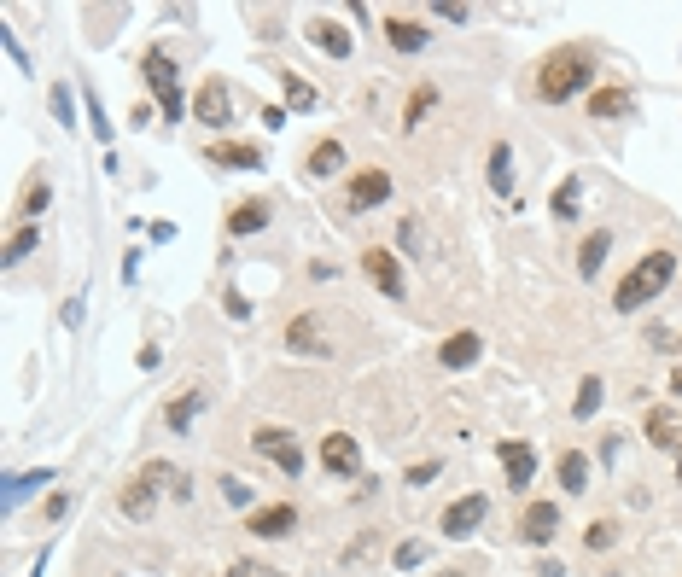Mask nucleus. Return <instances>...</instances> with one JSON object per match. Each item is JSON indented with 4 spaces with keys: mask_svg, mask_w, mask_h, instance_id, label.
Instances as JSON below:
<instances>
[{
    "mask_svg": "<svg viewBox=\"0 0 682 577\" xmlns=\"http://www.w3.org/2000/svg\"><path fill=\"white\" fill-rule=\"evenodd\" d=\"M671 280H677V251L653 245L648 257H642V263H636V269L613 286V309H618V315H636V309H648L653 298L671 286Z\"/></svg>",
    "mask_w": 682,
    "mask_h": 577,
    "instance_id": "nucleus-1",
    "label": "nucleus"
},
{
    "mask_svg": "<svg viewBox=\"0 0 682 577\" xmlns=\"http://www.w3.org/2000/svg\"><path fill=\"white\" fill-rule=\"evenodd\" d=\"M583 88H595V53L589 47H560V53H548L543 70H537V100L560 105L583 94Z\"/></svg>",
    "mask_w": 682,
    "mask_h": 577,
    "instance_id": "nucleus-2",
    "label": "nucleus"
},
{
    "mask_svg": "<svg viewBox=\"0 0 682 577\" xmlns=\"http://www.w3.org/2000/svg\"><path fill=\"white\" fill-rule=\"evenodd\" d=\"M140 76H146V88L158 94L164 117H170V123H181V117H187V100H181V76H175V59H170V53H164V47H146Z\"/></svg>",
    "mask_w": 682,
    "mask_h": 577,
    "instance_id": "nucleus-3",
    "label": "nucleus"
},
{
    "mask_svg": "<svg viewBox=\"0 0 682 577\" xmlns=\"http://www.w3.org/2000/svg\"><path fill=\"white\" fill-rule=\"evenodd\" d=\"M251 449H257L263 461H274L286 478L304 473V443H298V432H286V426H257V432H251Z\"/></svg>",
    "mask_w": 682,
    "mask_h": 577,
    "instance_id": "nucleus-4",
    "label": "nucleus"
},
{
    "mask_svg": "<svg viewBox=\"0 0 682 577\" xmlns=\"http://www.w3.org/2000/svg\"><path fill=\"white\" fill-rule=\"evenodd\" d=\"M193 117H199L205 129H228V123H234V88H228L222 76H205L199 94H193Z\"/></svg>",
    "mask_w": 682,
    "mask_h": 577,
    "instance_id": "nucleus-5",
    "label": "nucleus"
},
{
    "mask_svg": "<svg viewBox=\"0 0 682 577\" xmlns=\"http://www.w3.org/2000/svg\"><path fill=\"white\" fill-rule=\"evenodd\" d=\"M362 269H368V280H374L391 304L409 292V286H403V257H397V251H385V245H368V251H362Z\"/></svg>",
    "mask_w": 682,
    "mask_h": 577,
    "instance_id": "nucleus-6",
    "label": "nucleus"
},
{
    "mask_svg": "<svg viewBox=\"0 0 682 577\" xmlns=\"http://www.w3.org/2000/svg\"><path fill=\"white\" fill-rule=\"evenodd\" d=\"M385 199H391V175L385 170H356L350 187H344V210H374Z\"/></svg>",
    "mask_w": 682,
    "mask_h": 577,
    "instance_id": "nucleus-7",
    "label": "nucleus"
},
{
    "mask_svg": "<svg viewBox=\"0 0 682 577\" xmlns=\"http://www.w3.org/2000/svg\"><path fill=\"white\" fill-rule=\"evenodd\" d=\"M321 467L333 478H356L362 473V449H356V438L350 432H327L321 438Z\"/></svg>",
    "mask_w": 682,
    "mask_h": 577,
    "instance_id": "nucleus-8",
    "label": "nucleus"
},
{
    "mask_svg": "<svg viewBox=\"0 0 682 577\" xmlns=\"http://www.w3.org/2000/svg\"><path fill=\"white\" fill-rule=\"evenodd\" d=\"M554 531H560V508H554V502H531V508L519 513V537L531 548H548Z\"/></svg>",
    "mask_w": 682,
    "mask_h": 577,
    "instance_id": "nucleus-9",
    "label": "nucleus"
},
{
    "mask_svg": "<svg viewBox=\"0 0 682 577\" xmlns=\"http://www.w3.org/2000/svg\"><path fill=\"white\" fill-rule=\"evenodd\" d=\"M484 513H490L484 496H461V502H449V508H444V537H455V543L473 537L478 525H484Z\"/></svg>",
    "mask_w": 682,
    "mask_h": 577,
    "instance_id": "nucleus-10",
    "label": "nucleus"
},
{
    "mask_svg": "<svg viewBox=\"0 0 682 577\" xmlns=\"http://www.w3.org/2000/svg\"><path fill=\"white\" fill-rule=\"evenodd\" d=\"M630 111H636V94H630V88H613V82L589 88V117H595V123H618V117H630Z\"/></svg>",
    "mask_w": 682,
    "mask_h": 577,
    "instance_id": "nucleus-11",
    "label": "nucleus"
},
{
    "mask_svg": "<svg viewBox=\"0 0 682 577\" xmlns=\"http://www.w3.org/2000/svg\"><path fill=\"white\" fill-rule=\"evenodd\" d=\"M496 455H502V473H508L513 490H525V484L537 478V449H531L525 438H508L502 449H496Z\"/></svg>",
    "mask_w": 682,
    "mask_h": 577,
    "instance_id": "nucleus-12",
    "label": "nucleus"
},
{
    "mask_svg": "<svg viewBox=\"0 0 682 577\" xmlns=\"http://www.w3.org/2000/svg\"><path fill=\"white\" fill-rule=\"evenodd\" d=\"M245 531H251V537H292V531H298V508H292V502L257 508L251 519H245Z\"/></svg>",
    "mask_w": 682,
    "mask_h": 577,
    "instance_id": "nucleus-13",
    "label": "nucleus"
},
{
    "mask_svg": "<svg viewBox=\"0 0 682 577\" xmlns=\"http://www.w3.org/2000/svg\"><path fill=\"white\" fill-rule=\"evenodd\" d=\"M274 222V204L269 199H245L228 210V239H245V234H263Z\"/></svg>",
    "mask_w": 682,
    "mask_h": 577,
    "instance_id": "nucleus-14",
    "label": "nucleus"
},
{
    "mask_svg": "<svg viewBox=\"0 0 682 577\" xmlns=\"http://www.w3.org/2000/svg\"><path fill=\"white\" fill-rule=\"evenodd\" d=\"M205 158H210V164H222V170H263V152H257L251 140H216Z\"/></svg>",
    "mask_w": 682,
    "mask_h": 577,
    "instance_id": "nucleus-15",
    "label": "nucleus"
},
{
    "mask_svg": "<svg viewBox=\"0 0 682 577\" xmlns=\"http://www.w3.org/2000/svg\"><path fill=\"white\" fill-rule=\"evenodd\" d=\"M286 350L292 356H327V339H321V315H298L286 327Z\"/></svg>",
    "mask_w": 682,
    "mask_h": 577,
    "instance_id": "nucleus-16",
    "label": "nucleus"
},
{
    "mask_svg": "<svg viewBox=\"0 0 682 577\" xmlns=\"http://www.w3.org/2000/svg\"><path fill=\"white\" fill-rule=\"evenodd\" d=\"M304 35H309V47H321L327 59H350V30H344V24H333V18H315Z\"/></svg>",
    "mask_w": 682,
    "mask_h": 577,
    "instance_id": "nucleus-17",
    "label": "nucleus"
},
{
    "mask_svg": "<svg viewBox=\"0 0 682 577\" xmlns=\"http://www.w3.org/2000/svg\"><path fill=\"white\" fill-rule=\"evenodd\" d=\"M478 356H484V339H478V333H449V339L438 344V362H444V368H473Z\"/></svg>",
    "mask_w": 682,
    "mask_h": 577,
    "instance_id": "nucleus-18",
    "label": "nucleus"
},
{
    "mask_svg": "<svg viewBox=\"0 0 682 577\" xmlns=\"http://www.w3.org/2000/svg\"><path fill=\"white\" fill-rule=\"evenodd\" d=\"M642 426H648V443L653 449H682V426H677V414L659 403V408H648L642 414Z\"/></svg>",
    "mask_w": 682,
    "mask_h": 577,
    "instance_id": "nucleus-19",
    "label": "nucleus"
},
{
    "mask_svg": "<svg viewBox=\"0 0 682 577\" xmlns=\"http://www.w3.org/2000/svg\"><path fill=\"white\" fill-rule=\"evenodd\" d=\"M385 41L397 47V53H426V24H414V18H385Z\"/></svg>",
    "mask_w": 682,
    "mask_h": 577,
    "instance_id": "nucleus-20",
    "label": "nucleus"
},
{
    "mask_svg": "<svg viewBox=\"0 0 682 577\" xmlns=\"http://www.w3.org/2000/svg\"><path fill=\"white\" fill-rule=\"evenodd\" d=\"M490 193H496V199H513V146L508 140H496V146H490Z\"/></svg>",
    "mask_w": 682,
    "mask_h": 577,
    "instance_id": "nucleus-21",
    "label": "nucleus"
},
{
    "mask_svg": "<svg viewBox=\"0 0 682 577\" xmlns=\"http://www.w3.org/2000/svg\"><path fill=\"white\" fill-rule=\"evenodd\" d=\"M41 484H53V467H35V473H12V478H6V513L24 508V502H30Z\"/></svg>",
    "mask_w": 682,
    "mask_h": 577,
    "instance_id": "nucleus-22",
    "label": "nucleus"
},
{
    "mask_svg": "<svg viewBox=\"0 0 682 577\" xmlns=\"http://www.w3.org/2000/svg\"><path fill=\"white\" fill-rule=\"evenodd\" d=\"M607 251H613V234H607V228H595V234L578 245V274H583V280H595V274H601Z\"/></svg>",
    "mask_w": 682,
    "mask_h": 577,
    "instance_id": "nucleus-23",
    "label": "nucleus"
},
{
    "mask_svg": "<svg viewBox=\"0 0 682 577\" xmlns=\"http://www.w3.org/2000/svg\"><path fill=\"white\" fill-rule=\"evenodd\" d=\"M152 490H158V484H152V478L140 473L135 484H129V490L117 496V508L129 513V519H152V508H158V496H152Z\"/></svg>",
    "mask_w": 682,
    "mask_h": 577,
    "instance_id": "nucleus-24",
    "label": "nucleus"
},
{
    "mask_svg": "<svg viewBox=\"0 0 682 577\" xmlns=\"http://www.w3.org/2000/svg\"><path fill=\"white\" fill-rule=\"evenodd\" d=\"M304 170L309 175H339L344 170V146L339 140H315V146L304 152Z\"/></svg>",
    "mask_w": 682,
    "mask_h": 577,
    "instance_id": "nucleus-25",
    "label": "nucleus"
},
{
    "mask_svg": "<svg viewBox=\"0 0 682 577\" xmlns=\"http://www.w3.org/2000/svg\"><path fill=\"white\" fill-rule=\"evenodd\" d=\"M560 490H566V496H583V490H589V455H583V449H566V455H560Z\"/></svg>",
    "mask_w": 682,
    "mask_h": 577,
    "instance_id": "nucleus-26",
    "label": "nucleus"
},
{
    "mask_svg": "<svg viewBox=\"0 0 682 577\" xmlns=\"http://www.w3.org/2000/svg\"><path fill=\"white\" fill-rule=\"evenodd\" d=\"M548 210H554V222H572V216H578L583 210V181L578 175H566V181L554 187V204H548Z\"/></svg>",
    "mask_w": 682,
    "mask_h": 577,
    "instance_id": "nucleus-27",
    "label": "nucleus"
},
{
    "mask_svg": "<svg viewBox=\"0 0 682 577\" xmlns=\"http://www.w3.org/2000/svg\"><path fill=\"white\" fill-rule=\"evenodd\" d=\"M601 397H607V385H601V374H589L578 385V403H572V420H595V408H601Z\"/></svg>",
    "mask_w": 682,
    "mask_h": 577,
    "instance_id": "nucleus-28",
    "label": "nucleus"
},
{
    "mask_svg": "<svg viewBox=\"0 0 682 577\" xmlns=\"http://www.w3.org/2000/svg\"><path fill=\"white\" fill-rule=\"evenodd\" d=\"M199 403H205L199 391H181V397H175V403L164 408V420H170V432H187V426H193V414H199Z\"/></svg>",
    "mask_w": 682,
    "mask_h": 577,
    "instance_id": "nucleus-29",
    "label": "nucleus"
},
{
    "mask_svg": "<svg viewBox=\"0 0 682 577\" xmlns=\"http://www.w3.org/2000/svg\"><path fill=\"white\" fill-rule=\"evenodd\" d=\"M35 245H41V228H18V234L6 239V257H0V263H6V269H18Z\"/></svg>",
    "mask_w": 682,
    "mask_h": 577,
    "instance_id": "nucleus-30",
    "label": "nucleus"
},
{
    "mask_svg": "<svg viewBox=\"0 0 682 577\" xmlns=\"http://www.w3.org/2000/svg\"><path fill=\"white\" fill-rule=\"evenodd\" d=\"M280 82H286V105H292V111H315V100H321V94L309 88L304 76H292V70H280Z\"/></svg>",
    "mask_w": 682,
    "mask_h": 577,
    "instance_id": "nucleus-31",
    "label": "nucleus"
},
{
    "mask_svg": "<svg viewBox=\"0 0 682 577\" xmlns=\"http://www.w3.org/2000/svg\"><path fill=\"white\" fill-rule=\"evenodd\" d=\"M432 105H438V88H432V82H420V88H414L409 94V105H403V123H426V111H432Z\"/></svg>",
    "mask_w": 682,
    "mask_h": 577,
    "instance_id": "nucleus-32",
    "label": "nucleus"
},
{
    "mask_svg": "<svg viewBox=\"0 0 682 577\" xmlns=\"http://www.w3.org/2000/svg\"><path fill=\"white\" fill-rule=\"evenodd\" d=\"M47 105H53V123H59V129H76V100H70V88H65V82H53Z\"/></svg>",
    "mask_w": 682,
    "mask_h": 577,
    "instance_id": "nucleus-33",
    "label": "nucleus"
},
{
    "mask_svg": "<svg viewBox=\"0 0 682 577\" xmlns=\"http://www.w3.org/2000/svg\"><path fill=\"white\" fill-rule=\"evenodd\" d=\"M47 204H53V187H47V181H41V175H35L30 187H24V204H18V216H41V210H47Z\"/></svg>",
    "mask_w": 682,
    "mask_h": 577,
    "instance_id": "nucleus-34",
    "label": "nucleus"
},
{
    "mask_svg": "<svg viewBox=\"0 0 682 577\" xmlns=\"http://www.w3.org/2000/svg\"><path fill=\"white\" fill-rule=\"evenodd\" d=\"M397 245H403L409 257H420V251H426V228H420L414 216H403V222H397Z\"/></svg>",
    "mask_w": 682,
    "mask_h": 577,
    "instance_id": "nucleus-35",
    "label": "nucleus"
},
{
    "mask_svg": "<svg viewBox=\"0 0 682 577\" xmlns=\"http://www.w3.org/2000/svg\"><path fill=\"white\" fill-rule=\"evenodd\" d=\"M583 543H589V548H613L618 543V525H613V519H595V525L583 531Z\"/></svg>",
    "mask_w": 682,
    "mask_h": 577,
    "instance_id": "nucleus-36",
    "label": "nucleus"
},
{
    "mask_svg": "<svg viewBox=\"0 0 682 577\" xmlns=\"http://www.w3.org/2000/svg\"><path fill=\"white\" fill-rule=\"evenodd\" d=\"M0 47H6V59H12L18 70H30V53H24V41L12 35V24H0Z\"/></svg>",
    "mask_w": 682,
    "mask_h": 577,
    "instance_id": "nucleus-37",
    "label": "nucleus"
},
{
    "mask_svg": "<svg viewBox=\"0 0 682 577\" xmlns=\"http://www.w3.org/2000/svg\"><path fill=\"white\" fill-rule=\"evenodd\" d=\"M222 502H228V508H251V484H239V478H222Z\"/></svg>",
    "mask_w": 682,
    "mask_h": 577,
    "instance_id": "nucleus-38",
    "label": "nucleus"
},
{
    "mask_svg": "<svg viewBox=\"0 0 682 577\" xmlns=\"http://www.w3.org/2000/svg\"><path fill=\"white\" fill-rule=\"evenodd\" d=\"M82 94H88V123H94V135L111 140V123H105V111H100V94H94V88H82Z\"/></svg>",
    "mask_w": 682,
    "mask_h": 577,
    "instance_id": "nucleus-39",
    "label": "nucleus"
},
{
    "mask_svg": "<svg viewBox=\"0 0 682 577\" xmlns=\"http://www.w3.org/2000/svg\"><path fill=\"white\" fill-rule=\"evenodd\" d=\"M397 566H403V572L426 566V543H403V548H397Z\"/></svg>",
    "mask_w": 682,
    "mask_h": 577,
    "instance_id": "nucleus-40",
    "label": "nucleus"
},
{
    "mask_svg": "<svg viewBox=\"0 0 682 577\" xmlns=\"http://www.w3.org/2000/svg\"><path fill=\"white\" fill-rule=\"evenodd\" d=\"M362 554H374V531H362V537H356V543L344 548V566H356V560H362Z\"/></svg>",
    "mask_w": 682,
    "mask_h": 577,
    "instance_id": "nucleus-41",
    "label": "nucleus"
},
{
    "mask_svg": "<svg viewBox=\"0 0 682 577\" xmlns=\"http://www.w3.org/2000/svg\"><path fill=\"white\" fill-rule=\"evenodd\" d=\"M228 577H280V572H269V566H257V560H234V566H228Z\"/></svg>",
    "mask_w": 682,
    "mask_h": 577,
    "instance_id": "nucleus-42",
    "label": "nucleus"
},
{
    "mask_svg": "<svg viewBox=\"0 0 682 577\" xmlns=\"http://www.w3.org/2000/svg\"><path fill=\"white\" fill-rule=\"evenodd\" d=\"M432 12H438V18H449V24H467V6H455V0H438Z\"/></svg>",
    "mask_w": 682,
    "mask_h": 577,
    "instance_id": "nucleus-43",
    "label": "nucleus"
},
{
    "mask_svg": "<svg viewBox=\"0 0 682 577\" xmlns=\"http://www.w3.org/2000/svg\"><path fill=\"white\" fill-rule=\"evenodd\" d=\"M438 478V461H420V467H409V484H432Z\"/></svg>",
    "mask_w": 682,
    "mask_h": 577,
    "instance_id": "nucleus-44",
    "label": "nucleus"
},
{
    "mask_svg": "<svg viewBox=\"0 0 682 577\" xmlns=\"http://www.w3.org/2000/svg\"><path fill=\"white\" fill-rule=\"evenodd\" d=\"M263 129H286V105H263Z\"/></svg>",
    "mask_w": 682,
    "mask_h": 577,
    "instance_id": "nucleus-45",
    "label": "nucleus"
},
{
    "mask_svg": "<svg viewBox=\"0 0 682 577\" xmlns=\"http://www.w3.org/2000/svg\"><path fill=\"white\" fill-rule=\"evenodd\" d=\"M65 508H70V496H65V490H53V496H47V519H65Z\"/></svg>",
    "mask_w": 682,
    "mask_h": 577,
    "instance_id": "nucleus-46",
    "label": "nucleus"
},
{
    "mask_svg": "<svg viewBox=\"0 0 682 577\" xmlns=\"http://www.w3.org/2000/svg\"><path fill=\"white\" fill-rule=\"evenodd\" d=\"M123 280H129V286L140 280V251H129V257H123Z\"/></svg>",
    "mask_w": 682,
    "mask_h": 577,
    "instance_id": "nucleus-47",
    "label": "nucleus"
},
{
    "mask_svg": "<svg viewBox=\"0 0 682 577\" xmlns=\"http://www.w3.org/2000/svg\"><path fill=\"white\" fill-rule=\"evenodd\" d=\"M228 315H234V321H245V315H251V304H245L239 292H228Z\"/></svg>",
    "mask_w": 682,
    "mask_h": 577,
    "instance_id": "nucleus-48",
    "label": "nucleus"
},
{
    "mask_svg": "<svg viewBox=\"0 0 682 577\" xmlns=\"http://www.w3.org/2000/svg\"><path fill=\"white\" fill-rule=\"evenodd\" d=\"M671 397H682V368H677V374H671Z\"/></svg>",
    "mask_w": 682,
    "mask_h": 577,
    "instance_id": "nucleus-49",
    "label": "nucleus"
},
{
    "mask_svg": "<svg viewBox=\"0 0 682 577\" xmlns=\"http://www.w3.org/2000/svg\"><path fill=\"white\" fill-rule=\"evenodd\" d=\"M677 455H682V449H677ZM677 478H682V461H677Z\"/></svg>",
    "mask_w": 682,
    "mask_h": 577,
    "instance_id": "nucleus-50",
    "label": "nucleus"
},
{
    "mask_svg": "<svg viewBox=\"0 0 682 577\" xmlns=\"http://www.w3.org/2000/svg\"><path fill=\"white\" fill-rule=\"evenodd\" d=\"M438 577H461V572H438Z\"/></svg>",
    "mask_w": 682,
    "mask_h": 577,
    "instance_id": "nucleus-51",
    "label": "nucleus"
}]
</instances>
